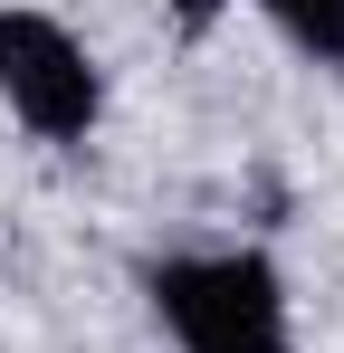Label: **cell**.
<instances>
[{
	"mask_svg": "<svg viewBox=\"0 0 344 353\" xmlns=\"http://www.w3.org/2000/svg\"><path fill=\"white\" fill-rule=\"evenodd\" d=\"M268 19H278L287 39L306 48V58H325V67H344V0H258Z\"/></svg>",
	"mask_w": 344,
	"mask_h": 353,
	"instance_id": "cell-3",
	"label": "cell"
},
{
	"mask_svg": "<svg viewBox=\"0 0 344 353\" xmlns=\"http://www.w3.org/2000/svg\"><path fill=\"white\" fill-rule=\"evenodd\" d=\"M0 96H10V115L29 124V134H48V143H86L96 115H106L96 58L57 19H39V10H0Z\"/></svg>",
	"mask_w": 344,
	"mask_h": 353,
	"instance_id": "cell-2",
	"label": "cell"
},
{
	"mask_svg": "<svg viewBox=\"0 0 344 353\" xmlns=\"http://www.w3.org/2000/svg\"><path fill=\"white\" fill-rule=\"evenodd\" d=\"M153 315L172 325L182 353H296L287 334V287L258 248H211V258H163L153 277Z\"/></svg>",
	"mask_w": 344,
	"mask_h": 353,
	"instance_id": "cell-1",
	"label": "cell"
},
{
	"mask_svg": "<svg viewBox=\"0 0 344 353\" xmlns=\"http://www.w3.org/2000/svg\"><path fill=\"white\" fill-rule=\"evenodd\" d=\"M172 10H182V19H191V29H211V19H220L229 0H172Z\"/></svg>",
	"mask_w": 344,
	"mask_h": 353,
	"instance_id": "cell-4",
	"label": "cell"
}]
</instances>
